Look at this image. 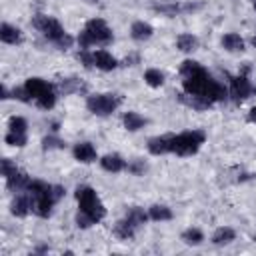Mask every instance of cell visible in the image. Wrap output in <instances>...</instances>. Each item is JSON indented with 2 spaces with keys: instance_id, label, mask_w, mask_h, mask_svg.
Segmentation results:
<instances>
[{
  "instance_id": "1",
  "label": "cell",
  "mask_w": 256,
  "mask_h": 256,
  "mask_svg": "<svg viewBox=\"0 0 256 256\" xmlns=\"http://www.w3.org/2000/svg\"><path fill=\"white\" fill-rule=\"evenodd\" d=\"M180 76H182V90L184 94L204 98L212 104L224 102L228 98V90L224 84H220L200 62L196 60H184L180 64Z\"/></svg>"
},
{
  "instance_id": "2",
  "label": "cell",
  "mask_w": 256,
  "mask_h": 256,
  "mask_svg": "<svg viewBox=\"0 0 256 256\" xmlns=\"http://www.w3.org/2000/svg\"><path fill=\"white\" fill-rule=\"evenodd\" d=\"M26 192L32 202V212L40 218H48L52 214L54 204L64 196L62 186H52V184H48L44 180H36V178L30 180Z\"/></svg>"
},
{
  "instance_id": "3",
  "label": "cell",
  "mask_w": 256,
  "mask_h": 256,
  "mask_svg": "<svg viewBox=\"0 0 256 256\" xmlns=\"http://www.w3.org/2000/svg\"><path fill=\"white\" fill-rule=\"evenodd\" d=\"M32 26L44 36L48 38L52 44H56L60 50H68L74 42V38L62 28V24L54 18V16H48V14H36L32 16Z\"/></svg>"
},
{
  "instance_id": "4",
  "label": "cell",
  "mask_w": 256,
  "mask_h": 256,
  "mask_svg": "<svg viewBox=\"0 0 256 256\" xmlns=\"http://www.w3.org/2000/svg\"><path fill=\"white\" fill-rule=\"evenodd\" d=\"M78 44L80 48H90V46H106L114 40L112 28L102 20V18H92L86 22V26L82 28V32L78 34Z\"/></svg>"
},
{
  "instance_id": "5",
  "label": "cell",
  "mask_w": 256,
  "mask_h": 256,
  "mask_svg": "<svg viewBox=\"0 0 256 256\" xmlns=\"http://www.w3.org/2000/svg\"><path fill=\"white\" fill-rule=\"evenodd\" d=\"M74 196H76V202H78V212L86 214L94 224H98L106 216V208H104L100 196L96 194V190L92 186H86V184L78 186Z\"/></svg>"
},
{
  "instance_id": "6",
  "label": "cell",
  "mask_w": 256,
  "mask_h": 256,
  "mask_svg": "<svg viewBox=\"0 0 256 256\" xmlns=\"http://www.w3.org/2000/svg\"><path fill=\"white\" fill-rule=\"evenodd\" d=\"M24 88H26V92L30 94V98H32L42 110H52V108H54V104H56V88H54L50 82H46V80L34 76V78H28V80H26Z\"/></svg>"
},
{
  "instance_id": "7",
  "label": "cell",
  "mask_w": 256,
  "mask_h": 256,
  "mask_svg": "<svg viewBox=\"0 0 256 256\" xmlns=\"http://www.w3.org/2000/svg\"><path fill=\"white\" fill-rule=\"evenodd\" d=\"M206 142V134L202 130H186L180 134H172V154L176 156H192Z\"/></svg>"
},
{
  "instance_id": "8",
  "label": "cell",
  "mask_w": 256,
  "mask_h": 256,
  "mask_svg": "<svg viewBox=\"0 0 256 256\" xmlns=\"http://www.w3.org/2000/svg\"><path fill=\"white\" fill-rule=\"evenodd\" d=\"M122 98L118 94H92L86 98V108L96 116H110L120 106Z\"/></svg>"
},
{
  "instance_id": "9",
  "label": "cell",
  "mask_w": 256,
  "mask_h": 256,
  "mask_svg": "<svg viewBox=\"0 0 256 256\" xmlns=\"http://www.w3.org/2000/svg\"><path fill=\"white\" fill-rule=\"evenodd\" d=\"M228 94L232 96V100L236 104H242L244 100H248L250 96L256 94V86L250 82V78L246 74H238V76H232L230 78V90Z\"/></svg>"
},
{
  "instance_id": "10",
  "label": "cell",
  "mask_w": 256,
  "mask_h": 256,
  "mask_svg": "<svg viewBox=\"0 0 256 256\" xmlns=\"http://www.w3.org/2000/svg\"><path fill=\"white\" fill-rule=\"evenodd\" d=\"M92 66L102 70V72H112L118 66V60L108 52V50H94L92 52Z\"/></svg>"
},
{
  "instance_id": "11",
  "label": "cell",
  "mask_w": 256,
  "mask_h": 256,
  "mask_svg": "<svg viewBox=\"0 0 256 256\" xmlns=\"http://www.w3.org/2000/svg\"><path fill=\"white\" fill-rule=\"evenodd\" d=\"M148 152L152 156H162L172 152V134H164V136H154L148 140Z\"/></svg>"
},
{
  "instance_id": "12",
  "label": "cell",
  "mask_w": 256,
  "mask_h": 256,
  "mask_svg": "<svg viewBox=\"0 0 256 256\" xmlns=\"http://www.w3.org/2000/svg\"><path fill=\"white\" fill-rule=\"evenodd\" d=\"M30 180H32V178H30L26 172L16 170V172H12L10 176H6V188H8L10 192H26Z\"/></svg>"
},
{
  "instance_id": "13",
  "label": "cell",
  "mask_w": 256,
  "mask_h": 256,
  "mask_svg": "<svg viewBox=\"0 0 256 256\" xmlns=\"http://www.w3.org/2000/svg\"><path fill=\"white\" fill-rule=\"evenodd\" d=\"M10 212L18 218H24L28 212H32V202H30V196L28 192H22V194H16V198L10 202Z\"/></svg>"
},
{
  "instance_id": "14",
  "label": "cell",
  "mask_w": 256,
  "mask_h": 256,
  "mask_svg": "<svg viewBox=\"0 0 256 256\" xmlns=\"http://www.w3.org/2000/svg\"><path fill=\"white\" fill-rule=\"evenodd\" d=\"M72 154H74V158H76L78 162H82V164H90V162L96 160V148H94L90 142H78V144L74 146Z\"/></svg>"
},
{
  "instance_id": "15",
  "label": "cell",
  "mask_w": 256,
  "mask_h": 256,
  "mask_svg": "<svg viewBox=\"0 0 256 256\" xmlns=\"http://www.w3.org/2000/svg\"><path fill=\"white\" fill-rule=\"evenodd\" d=\"M100 166L106 170V172H112V174H116V172H122V170H126V160L120 156V154H106V156H102L100 158Z\"/></svg>"
},
{
  "instance_id": "16",
  "label": "cell",
  "mask_w": 256,
  "mask_h": 256,
  "mask_svg": "<svg viewBox=\"0 0 256 256\" xmlns=\"http://www.w3.org/2000/svg\"><path fill=\"white\" fill-rule=\"evenodd\" d=\"M152 34H154V28H152L148 22H144V20H136V22H132V26H130V36H132L136 42H144V40L152 38Z\"/></svg>"
},
{
  "instance_id": "17",
  "label": "cell",
  "mask_w": 256,
  "mask_h": 256,
  "mask_svg": "<svg viewBox=\"0 0 256 256\" xmlns=\"http://www.w3.org/2000/svg\"><path fill=\"white\" fill-rule=\"evenodd\" d=\"M136 228H138V226H136L132 220H128V218L124 216L122 220H118V222L114 224V236L120 238V240H130V238H134Z\"/></svg>"
},
{
  "instance_id": "18",
  "label": "cell",
  "mask_w": 256,
  "mask_h": 256,
  "mask_svg": "<svg viewBox=\"0 0 256 256\" xmlns=\"http://www.w3.org/2000/svg\"><path fill=\"white\" fill-rule=\"evenodd\" d=\"M220 42H222V48H224L226 52H244V40H242V36L236 34V32L224 34Z\"/></svg>"
},
{
  "instance_id": "19",
  "label": "cell",
  "mask_w": 256,
  "mask_h": 256,
  "mask_svg": "<svg viewBox=\"0 0 256 256\" xmlns=\"http://www.w3.org/2000/svg\"><path fill=\"white\" fill-rule=\"evenodd\" d=\"M0 40L4 44H20L22 42V32L16 26H10L8 22H4L0 26Z\"/></svg>"
},
{
  "instance_id": "20",
  "label": "cell",
  "mask_w": 256,
  "mask_h": 256,
  "mask_svg": "<svg viewBox=\"0 0 256 256\" xmlns=\"http://www.w3.org/2000/svg\"><path fill=\"white\" fill-rule=\"evenodd\" d=\"M146 122H148V120H146L144 116H140L138 112H124V116H122V124H124V128H126L128 132H136V130L144 128Z\"/></svg>"
},
{
  "instance_id": "21",
  "label": "cell",
  "mask_w": 256,
  "mask_h": 256,
  "mask_svg": "<svg viewBox=\"0 0 256 256\" xmlns=\"http://www.w3.org/2000/svg\"><path fill=\"white\" fill-rule=\"evenodd\" d=\"M176 48H178L180 52L190 54V52H194V50L198 48V38H196L194 34H190V32H184V34H180V36L176 38Z\"/></svg>"
},
{
  "instance_id": "22",
  "label": "cell",
  "mask_w": 256,
  "mask_h": 256,
  "mask_svg": "<svg viewBox=\"0 0 256 256\" xmlns=\"http://www.w3.org/2000/svg\"><path fill=\"white\" fill-rule=\"evenodd\" d=\"M232 240H236V232H234L232 228H228V226H220V228H216L214 234H212V242H214L216 246L230 244Z\"/></svg>"
},
{
  "instance_id": "23",
  "label": "cell",
  "mask_w": 256,
  "mask_h": 256,
  "mask_svg": "<svg viewBox=\"0 0 256 256\" xmlns=\"http://www.w3.org/2000/svg\"><path fill=\"white\" fill-rule=\"evenodd\" d=\"M148 216H150V220H156V222H164V220H172V218H174L172 210H170L168 206H164V204H154V206H150V208H148Z\"/></svg>"
},
{
  "instance_id": "24",
  "label": "cell",
  "mask_w": 256,
  "mask_h": 256,
  "mask_svg": "<svg viewBox=\"0 0 256 256\" xmlns=\"http://www.w3.org/2000/svg\"><path fill=\"white\" fill-rule=\"evenodd\" d=\"M178 98H180L182 104H186V106H190V108H194V110H208V108L214 106L212 102H208V100H204V98H198V96H190V94H180Z\"/></svg>"
},
{
  "instance_id": "25",
  "label": "cell",
  "mask_w": 256,
  "mask_h": 256,
  "mask_svg": "<svg viewBox=\"0 0 256 256\" xmlns=\"http://www.w3.org/2000/svg\"><path fill=\"white\" fill-rule=\"evenodd\" d=\"M180 238H182V242L188 244V246H198V244L204 242V234H202L200 228H188V230L182 232Z\"/></svg>"
},
{
  "instance_id": "26",
  "label": "cell",
  "mask_w": 256,
  "mask_h": 256,
  "mask_svg": "<svg viewBox=\"0 0 256 256\" xmlns=\"http://www.w3.org/2000/svg\"><path fill=\"white\" fill-rule=\"evenodd\" d=\"M144 82L150 86V88H160L164 84V74L158 70V68H148L144 72Z\"/></svg>"
},
{
  "instance_id": "27",
  "label": "cell",
  "mask_w": 256,
  "mask_h": 256,
  "mask_svg": "<svg viewBox=\"0 0 256 256\" xmlns=\"http://www.w3.org/2000/svg\"><path fill=\"white\" fill-rule=\"evenodd\" d=\"M126 218L128 220H132L136 226H142V224H146L148 222V212H144V208H140V206H132V208H128V212H126Z\"/></svg>"
},
{
  "instance_id": "28",
  "label": "cell",
  "mask_w": 256,
  "mask_h": 256,
  "mask_svg": "<svg viewBox=\"0 0 256 256\" xmlns=\"http://www.w3.org/2000/svg\"><path fill=\"white\" fill-rule=\"evenodd\" d=\"M4 142H6L8 146H16V148H22V146H26V142H28V136H26V134H22V132H10V130H8V134L4 136Z\"/></svg>"
},
{
  "instance_id": "29",
  "label": "cell",
  "mask_w": 256,
  "mask_h": 256,
  "mask_svg": "<svg viewBox=\"0 0 256 256\" xmlns=\"http://www.w3.org/2000/svg\"><path fill=\"white\" fill-rule=\"evenodd\" d=\"M60 88H62V92H64V94H72V92L86 90V88H84V84H82L80 80H76V78H68V80H64V82L60 84Z\"/></svg>"
},
{
  "instance_id": "30",
  "label": "cell",
  "mask_w": 256,
  "mask_h": 256,
  "mask_svg": "<svg viewBox=\"0 0 256 256\" xmlns=\"http://www.w3.org/2000/svg\"><path fill=\"white\" fill-rule=\"evenodd\" d=\"M26 128H28V122L22 116H12L8 120V130L10 132H22V134H26Z\"/></svg>"
},
{
  "instance_id": "31",
  "label": "cell",
  "mask_w": 256,
  "mask_h": 256,
  "mask_svg": "<svg viewBox=\"0 0 256 256\" xmlns=\"http://www.w3.org/2000/svg\"><path fill=\"white\" fill-rule=\"evenodd\" d=\"M126 170H128V172H132L134 176H140V174H144V172H146V162H144V160H140V158H136V160L128 162Z\"/></svg>"
},
{
  "instance_id": "32",
  "label": "cell",
  "mask_w": 256,
  "mask_h": 256,
  "mask_svg": "<svg viewBox=\"0 0 256 256\" xmlns=\"http://www.w3.org/2000/svg\"><path fill=\"white\" fill-rule=\"evenodd\" d=\"M66 144L60 140V138H56V136H46L44 140H42V148L44 150H52V148H64Z\"/></svg>"
},
{
  "instance_id": "33",
  "label": "cell",
  "mask_w": 256,
  "mask_h": 256,
  "mask_svg": "<svg viewBox=\"0 0 256 256\" xmlns=\"http://www.w3.org/2000/svg\"><path fill=\"white\" fill-rule=\"evenodd\" d=\"M12 98H16V100H20V102H30V100H32L24 86H22V88H14V90H12Z\"/></svg>"
},
{
  "instance_id": "34",
  "label": "cell",
  "mask_w": 256,
  "mask_h": 256,
  "mask_svg": "<svg viewBox=\"0 0 256 256\" xmlns=\"http://www.w3.org/2000/svg\"><path fill=\"white\" fill-rule=\"evenodd\" d=\"M16 170H18V166H16L10 158H2V174H4V176H10V174L16 172Z\"/></svg>"
},
{
  "instance_id": "35",
  "label": "cell",
  "mask_w": 256,
  "mask_h": 256,
  "mask_svg": "<svg viewBox=\"0 0 256 256\" xmlns=\"http://www.w3.org/2000/svg\"><path fill=\"white\" fill-rule=\"evenodd\" d=\"M124 62H126V66H134V64H138V56H136V54H134V56H128Z\"/></svg>"
},
{
  "instance_id": "36",
  "label": "cell",
  "mask_w": 256,
  "mask_h": 256,
  "mask_svg": "<svg viewBox=\"0 0 256 256\" xmlns=\"http://www.w3.org/2000/svg\"><path fill=\"white\" fill-rule=\"evenodd\" d=\"M248 122L256 124V106H254V108H250V112H248Z\"/></svg>"
},
{
  "instance_id": "37",
  "label": "cell",
  "mask_w": 256,
  "mask_h": 256,
  "mask_svg": "<svg viewBox=\"0 0 256 256\" xmlns=\"http://www.w3.org/2000/svg\"><path fill=\"white\" fill-rule=\"evenodd\" d=\"M250 42H252V46H254V48H256V34H254V36H252V40H250Z\"/></svg>"
},
{
  "instance_id": "38",
  "label": "cell",
  "mask_w": 256,
  "mask_h": 256,
  "mask_svg": "<svg viewBox=\"0 0 256 256\" xmlns=\"http://www.w3.org/2000/svg\"><path fill=\"white\" fill-rule=\"evenodd\" d=\"M86 2H88V4H96L98 0H86Z\"/></svg>"
},
{
  "instance_id": "39",
  "label": "cell",
  "mask_w": 256,
  "mask_h": 256,
  "mask_svg": "<svg viewBox=\"0 0 256 256\" xmlns=\"http://www.w3.org/2000/svg\"><path fill=\"white\" fill-rule=\"evenodd\" d=\"M254 10H256V0H254Z\"/></svg>"
}]
</instances>
